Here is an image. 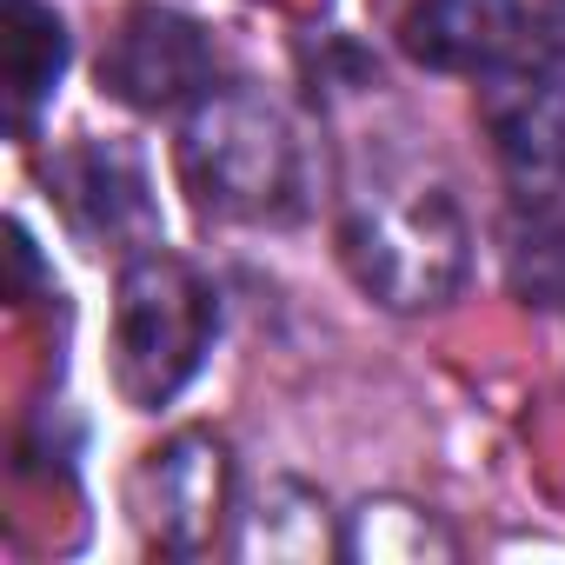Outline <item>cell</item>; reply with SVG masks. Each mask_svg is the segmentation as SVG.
<instances>
[{"label": "cell", "mask_w": 565, "mask_h": 565, "mask_svg": "<svg viewBox=\"0 0 565 565\" xmlns=\"http://www.w3.org/2000/svg\"><path fill=\"white\" fill-rule=\"evenodd\" d=\"M180 180L200 213L239 226H294L313 206V160L287 107L253 87H213L186 107Z\"/></svg>", "instance_id": "cell-1"}, {"label": "cell", "mask_w": 565, "mask_h": 565, "mask_svg": "<svg viewBox=\"0 0 565 565\" xmlns=\"http://www.w3.org/2000/svg\"><path fill=\"white\" fill-rule=\"evenodd\" d=\"M220 333V294L206 273L167 246L127 253L114 287V386L127 406L153 413L167 406L213 353Z\"/></svg>", "instance_id": "cell-2"}, {"label": "cell", "mask_w": 565, "mask_h": 565, "mask_svg": "<svg viewBox=\"0 0 565 565\" xmlns=\"http://www.w3.org/2000/svg\"><path fill=\"white\" fill-rule=\"evenodd\" d=\"M340 259L393 313H426L446 307L466 287L472 266V226L446 186H393L366 193L340 220Z\"/></svg>", "instance_id": "cell-3"}, {"label": "cell", "mask_w": 565, "mask_h": 565, "mask_svg": "<svg viewBox=\"0 0 565 565\" xmlns=\"http://www.w3.org/2000/svg\"><path fill=\"white\" fill-rule=\"evenodd\" d=\"M134 525L153 552L167 558H200L220 545V525L233 512V459L226 439L206 426H186L173 439H160L140 466H134Z\"/></svg>", "instance_id": "cell-4"}, {"label": "cell", "mask_w": 565, "mask_h": 565, "mask_svg": "<svg viewBox=\"0 0 565 565\" xmlns=\"http://www.w3.org/2000/svg\"><path fill=\"white\" fill-rule=\"evenodd\" d=\"M100 87L134 107V114H180L213 94V41L193 14L140 0L120 14L107 54H100Z\"/></svg>", "instance_id": "cell-5"}, {"label": "cell", "mask_w": 565, "mask_h": 565, "mask_svg": "<svg viewBox=\"0 0 565 565\" xmlns=\"http://www.w3.org/2000/svg\"><path fill=\"white\" fill-rule=\"evenodd\" d=\"M47 193L61 206V220L74 226L81 246L94 253H147L160 239V206H153V180L147 160L127 140H74L47 160Z\"/></svg>", "instance_id": "cell-6"}, {"label": "cell", "mask_w": 565, "mask_h": 565, "mask_svg": "<svg viewBox=\"0 0 565 565\" xmlns=\"http://www.w3.org/2000/svg\"><path fill=\"white\" fill-rule=\"evenodd\" d=\"M486 134L519 200H552L565 186V81L552 67H499L486 74Z\"/></svg>", "instance_id": "cell-7"}, {"label": "cell", "mask_w": 565, "mask_h": 565, "mask_svg": "<svg viewBox=\"0 0 565 565\" xmlns=\"http://www.w3.org/2000/svg\"><path fill=\"white\" fill-rule=\"evenodd\" d=\"M406 61L426 74H499L525 47V0H413L399 21Z\"/></svg>", "instance_id": "cell-8"}, {"label": "cell", "mask_w": 565, "mask_h": 565, "mask_svg": "<svg viewBox=\"0 0 565 565\" xmlns=\"http://www.w3.org/2000/svg\"><path fill=\"white\" fill-rule=\"evenodd\" d=\"M74 61L67 21L47 0H0V74H8V127L21 140H34L41 107L61 94Z\"/></svg>", "instance_id": "cell-9"}, {"label": "cell", "mask_w": 565, "mask_h": 565, "mask_svg": "<svg viewBox=\"0 0 565 565\" xmlns=\"http://www.w3.org/2000/svg\"><path fill=\"white\" fill-rule=\"evenodd\" d=\"M239 539L233 552L239 558H320V552H340V532L327 525V499L307 492L300 479H273L259 492L253 512H239Z\"/></svg>", "instance_id": "cell-10"}, {"label": "cell", "mask_w": 565, "mask_h": 565, "mask_svg": "<svg viewBox=\"0 0 565 565\" xmlns=\"http://www.w3.org/2000/svg\"><path fill=\"white\" fill-rule=\"evenodd\" d=\"M452 552H459V539L406 499H366L340 525V558H360V565H426V558H452Z\"/></svg>", "instance_id": "cell-11"}, {"label": "cell", "mask_w": 565, "mask_h": 565, "mask_svg": "<svg viewBox=\"0 0 565 565\" xmlns=\"http://www.w3.org/2000/svg\"><path fill=\"white\" fill-rule=\"evenodd\" d=\"M505 279L532 307H565V213L552 200H532V213L512 220L505 239Z\"/></svg>", "instance_id": "cell-12"}, {"label": "cell", "mask_w": 565, "mask_h": 565, "mask_svg": "<svg viewBox=\"0 0 565 565\" xmlns=\"http://www.w3.org/2000/svg\"><path fill=\"white\" fill-rule=\"evenodd\" d=\"M539 41H545L552 61H565V0H545L539 8Z\"/></svg>", "instance_id": "cell-13"}]
</instances>
